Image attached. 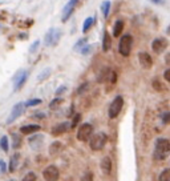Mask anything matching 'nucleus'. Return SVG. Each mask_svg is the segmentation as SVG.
<instances>
[{"label": "nucleus", "instance_id": "nucleus-1", "mask_svg": "<svg viewBox=\"0 0 170 181\" xmlns=\"http://www.w3.org/2000/svg\"><path fill=\"white\" fill-rule=\"evenodd\" d=\"M169 155H170V141L165 137L157 139L154 145V159L165 160Z\"/></svg>", "mask_w": 170, "mask_h": 181}, {"label": "nucleus", "instance_id": "nucleus-2", "mask_svg": "<svg viewBox=\"0 0 170 181\" xmlns=\"http://www.w3.org/2000/svg\"><path fill=\"white\" fill-rule=\"evenodd\" d=\"M108 141V136L105 132H97V133L92 135L91 139H89V147H91L92 151H101L104 149V147L106 145Z\"/></svg>", "mask_w": 170, "mask_h": 181}, {"label": "nucleus", "instance_id": "nucleus-3", "mask_svg": "<svg viewBox=\"0 0 170 181\" xmlns=\"http://www.w3.org/2000/svg\"><path fill=\"white\" fill-rule=\"evenodd\" d=\"M132 45H133V37L132 35H124L121 36L120 39V43H118V52L124 57H128L130 55V51H132Z\"/></svg>", "mask_w": 170, "mask_h": 181}, {"label": "nucleus", "instance_id": "nucleus-4", "mask_svg": "<svg viewBox=\"0 0 170 181\" xmlns=\"http://www.w3.org/2000/svg\"><path fill=\"white\" fill-rule=\"evenodd\" d=\"M122 107H124V99L122 96H117L114 97V100L110 103L109 105V109H108V115L110 119H116L117 116L120 115V112L122 111Z\"/></svg>", "mask_w": 170, "mask_h": 181}, {"label": "nucleus", "instance_id": "nucleus-5", "mask_svg": "<svg viewBox=\"0 0 170 181\" xmlns=\"http://www.w3.org/2000/svg\"><path fill=\"white\" fill-rule=\"evenodd\" d=\"M92 135H93L92 124L84 123V124H81V125L79 127V129H77V140H79V141H81V143L88 141V140L91 139Z\"/></svg>", "mask_w": 170, "mask_h": 181}, {"label": "nucleus", "instance_id": "nucleus-6", "mask_svg": "<svg viewBox=\"0 0 170 181\" xmlns=\"http://www.w3.org/2000/svg\"><path fill=\"white\" fill-rule=\"evenodd\" d=\"M25 104L24 103H17L16 105H14V108H12V111H11V113H10V116H8V119H7V121H6V124H12L15 121V120H17L20 116L21 115H24V112H25Z\"/></svg>", "mask_w": 170, "mask_h": 181}, {"label": "nucleus", "instance_id": "nucleus-7", "mask_svg": "<svg viewBox=\"0 0 170 181\" xmlns=\"http://www.w3.org/2000/svg\"><path fill=\"white\" fill-rule=\"evenodd\" d=\"M28 71H24V69H20L15 73L14 76V83H15V92L16 91H20L21 88L24 87V84L27 83L28 80Z\"/></svg>", "mask_w": 170, "mask_h": 181}, {"label": "nucleus", "instance_id": "nucleus-8", "mask_svg": "<svg viewBox=\"0 0 170 181\" xmlns=\"http://www.w3.org/2000/svg\"><path fill=\"white\" fill-rule=\"evenodd\" d=\"M43 177L45 181H59L60 179V171L55 165H48L43 171Z\"/></svg>", "mask_w": 170, "mask_h": 181}, {"label": "nucleus", "instance_id": "nucleus-9", "mask_svg": "<svg viewBox=\"0 0 170 181\" xmlns=\"http://www.w3.org/2000/svg\"><path fill=\"white\" fill-rule=\"evenodd\" d=\"M28 144H29V147L33 151L41 149V147H43V144H44V135L37 133V132H36V133H33L29 139H28Z\"/></svg>", "mask_w": 170, "mask_h": 181}, {"label": "nucleus", "instance_id": "nucleus-10", "mask_svg": "<svg viewBox=\"0 0 170 181\" xmlns=\"http://www.w3.org/2000/svg\"><path fill=\"white\" fill-rule=\"evenodd\" d=\"M168 45H169V43L165 37H157V39L153 40V43H152V48L156 53H162V52L168 48Z\"/></svg>", "mask_w": 170, "mask_h": 181}, {"label": "nucleus", "instance_id": "nucleus-11", "mask_svg": "<svg viewBox=\"0 0 170 181\" xmlns=\"http://www.w3.org/2000/svg\"><path fill=\"white\" fill-rule=\"evenodd\" d=\"M77 2L79 0H69V2L67 3V6L64 7V10H63V18H61L63 22H68V19H69L72 16V14H73Z\"/></svg>", "mask_w": 170, "mask_h": 181}, {"label": "nucleus", "instance_id": "nucleus-12", "mask_svg": "<svg viewBox=\"0 0 170 181\" xmlns=\"http://www.w3.org/2000/svg\"><path fill=\"white\" fill-rule=\"evenodd\" d=\"M69 129H71V123L69 121H64V123H60V124H57V125H55L53 128H52V135L53 136H60V135H64Z\"/></svg>", "mask_w": 170, "mask_h": 181}, {"label": "nucleus", "instance_id": "nucleus-13", "mask_svg": "<svg viewBox=\"0 0 170 181\" xmlns=\"http://www.w3.org/2000/svg\"><path fill=\"white\" fill-rule=\"evenodd\" d=\"M138 60H140L141 67L146 68V69L153 67V59H152V56L149 55L148 52H140L138 53Z\"/></svg>", "mask_w": 170, "mask_h": 181}, {"label": "nucleus", "instance_id": "nucleus-14", "mask_svg": "<svg viewBox=\"0 0 170 181\" xmlns=\"http://www.w3.org/2000/svg\"><path fill=\"white\" fill-rule=\"evenodd\" d=\"M41 129L39 124H27V125L20 127V133L21 135H33Z\"/></svg>", "mask_w": 170, "mask_h": 181}, {"label": "nucleus", "instance_id": "nucleus-15", "mask_svg": "<svg viewBox=\"0 0 170 181\" xmlns=\"http://www.w3.org/2000/svg\"><path fill=\"white\" fill-rule=\"evenodd\" d=\"M100 167H101V171H102L104 175H110V172H112V160H110V157H108V156L102 157V160H101V163H100Z\"/></svg>", "mask_w": 170, "mask_h": 181}, {"label": "nucleus", "instance_id": "nucleus-16", "mask_svg": "<svg viewBox=\"0 0 170 181\" xmlns=\"http://www.w3.org/2000/svg\"><path fill=\"white\" fill-rule=\"evenodd\" d=\"M19 159H20V155L16 153V155L12 156L11 160H10V163L7 164V165H8V171H10L11 173H14V172L16 171V168H17V165H19Z\"/></svg>", "mask_w": 170, "mask_h": 181}, {"label": "nucleus", "instance_id": "nucleus-17", "mask_svg": "<svg viewBox=\"0 0 170 181\" xmlns=\"http://www.w3.org/2000/svg\"><path fill=\"white\" fill-rule=\"evenodd\" d=\"M112 47V36L109 32H105L104 33V37H102V51L104 52H108Z\"/></svg>", "mask_w": 170, "mask_h": 181}, {"label": "nucleus", "instance_id": "nucleus-18", "mask_svg": "<svg viewBox=\"0 0 170 181\" xmlns=\"http://www.w3.org/2000/svg\"><path fill=\"white\" fill-rule=\"evenodd\" d=\"M122 31H124V22L122 20H117L114 23V27H113V36L118 37L122 33Z\"/></svg>", "mask_w": 170, "mask_h": 181}, {"label": "nucleus", "instance_id": "nucleus-19", "mask_svg": "<svg viewBox=\"0 0 170 181\" xmlns=\"http://www.w3.org/2000/svg\"><path fill=\"white\" fill-rule=\"evenodd\" d=\"M61 151H63V144L60 143V141H53V143L51 144V147H49V153H51L52 156L60 153Z\"/></svg>", "mask_w": 170, "mask_h": 181}, {"label": "nucleus", "instance_id": "nucleus-20", "mask_svg": "<svg viewBox=\"0 0 170 181\" xmlns=\"http://www.w3.org/2000/svg\"><path fill=\"white\" fill-rule=\"evenodd\" d=\"M0 149L3 152H8L10 151V140H8V136L4 135L0 137Z\"/></svg>", "mask_w": 170, "mask_h": 181}, {"label": "nucleus", "instance_id": "nucleus-21", "mask_svg": "<svg viewBox=\"0 0 170 181\" xmlns=\"http://www.w3.org/2000/svg\"><path fill=\"white\" fill-rule=\"evenodd\" d=\"M23 145V140H21V136L20 135H16L14 133L12 135V147H14V149H19L20 147Z\"/></svg>", "mask_w": 170, "mask_h": 181}, {"label": "nucleus", "instance_id": "nucleus-22", "mask_svg": "<svg viewBox=\"0 0 170 181\" xmlns=\"http://www.w3.org/2000/svg\"><path fill=\"white\" fill-rule=\"evenodd\" d=\"M109 72H110V69H109L108 67H104L102 69H101V72L99 73V79H97V81H99V83H104L105 80H108Z\"/></svg>", "mask_w": 170, "mask_h": 181}, {"label": "nucleus", "instance_id": "nucleus-23", "mask_svg": "<svg viewBox=\"0 0 170 181\" xmlns=\"http://www.w3.org/2000/svg\"><path fill=\"white\" fill-rule=\"evenodd\" d=\"M60 39H61V31L57 30V28H55L53 31V36H52V45L51 47H56L60 41Z\"/></svg>", "mask_w": 170, "mask_h": 181}, {"label": "nucleus", "instance_id": "nucleus-24", "mask_svg": "<svg viewBox=\"0 0 170 181\" xmlns=\"http://www.w3.org/2000/svg\"><path fill=\"white\" fill-rule=\"evenodd\" d=\"M101 11H102L104 18H108L109 12H110V2H109V0H105V2H102V4H101Z\"/></svg>", "mask_w": 170, "mask_h": 181}, {"label": "nucleus", "instance_id": "nucleus-25", "mask_svg": "<svg viewBox=\"0 0 170 181\" xmlns=\"http://www.w3.org/2000/svg\"><path fill=\"white\" fill-rule=\"evenodd\" d=\"M95 20H96V19L92 18V16H91V18H87V19H85L84 26H83V32H84V33H85V32H88V31L92 28L93 23H95Z\"/></svg>", "mask_w": 170, "mask_h": 181}, {"label": "nucleus", "instance_id": "nucleus-26", "mask_svg": "<svg viewBox=\"0 0 170 181\" xmlns=\"http://www.w3.org/2000/svg\"><path fill=\"white\" fill-rule=\"evenodd\" d=\"M158 181H170V168H165V169L161 172Z\"/></svg>", "mask_w": 170, "mask_h": 181}, {"label": "nucleus", "instance_id": "nucleus-27", "mask_svg": "<svg viewBox=\"0 0 170 181\" xmlns=\"http://www.w3.org/2000/svg\"><path fill=\"white\" fill-rule=\"evenodd\" d=\"M53 31H55V28H51V30L45 33V37H44V43H45L47 47H51V45H52V36H53Z\"/></svg>", "mask_w": 170, "mask_h": 181}, {"label": "nucleus", "instance_id": "nucleus-28", "mask_svg": "<svg viewBox=\"0 0 170 181\" xmlns=\"http://www.w3.org/2000/svg\"><path fill=\"white\" fill-rule=\"evenodd\" d=\"M64 103V99H61V97H56V99H53L52 101L49 103V108L51 109H57V108L61 105V104Z\"/></svg>", "mask_w": 170, "mask_h": 181}, {"label": "nucleus", "instance_id": "nucleus-29", "mask_svg": "<svg viewBox=\"0 0 170 181\" xmlns=\"http://www.w3.org/2000/svg\"><path fill=\"white\" fill-rule=\"evenodd\" d=\"M51 72H52V69L51 68H45V69H44L41 73H40L39 76H37V81L39 83H41V81H44V80H47L48 79V76L51 75Z\"/></svg>", "mask_w": 170, "mask_h": 181}, {"label": "nucleus", "instance_id": "nucleus-30", "mask_svg": "<svg viewBox=\"0 0 170 181\" xmlns=\"http://www.w3.org/2000/svg\"><path fill=\"white\" fill-rule=\"evenodd\" d=\"M153 88H154L157 92H164L165 91V85L160 81V80H157V79L153 80Z\"/></svg>", "mask_w": 170, "mask_h": 181}, {"label": "nucleus", "instance_id": "nucleus-31", "mask_svg": "<svg viewBox=\"0 0 170 181\" xmlns=\"http://www.w3.org/2000/svg\"><path fill=\"white\" fill-rule=\"evenodd\" d=\"M80 120H81V115L80 113H76L73 116V119H72V123H71V129H73V128L77 127V124L80 123Z\"/></svg>", "mask_w": 170, "mask_h": 181}, {"label": "nucleus", "instance_id": "nucleus-32", "mask_svg": "<svg viewBox=\"0 0 170 181\" xmlns=\"http://www.w3.org/2000/svg\"><path fill=\"white\" fill-rule=\"evenodd\" d=\"M92 49H93V44H85V45L81 48V49H80V52H81L83 55H89L92 52Z\"/></svg>", "mask_w": 170, "mask_h": 181}, {"label": "nucleus", "instance_id": "nucleus-33", "mask_svg": "<svg viewBox=\"0 0 170 181\" xmlns=\"http://www.w3.org/2000/svg\"><path fill=\"white\" fill-rule=\"evenodd\" d=\"M24 104H25V107H36V105H39V104H41V99H31Z\"/></svg>", "mask_w": 170, "mask_h": 181}, {"label": "nucleus", "instance_id": "nucleus-34", "mask_svg": "<svg viewBox=\"0 0 170 181\" xmlns=\"http://www.w3.org/2000/svg\"><path fill=\"white\" fill-rule=\"evenodd\" d=\"M87 41H88V40H87V37H85V39H80L79 41L75 44L73 49H75V51H80V49H81V48L85 45V44H87Z\"/></svg>", "mask_w": 170, "mask_h": 181}, {"label": "nucleus", "instance_id": "nucleus-35", "mask_svg": "<svg viewBox=\"0 0 170 181\" xmlns=\"http://www.w3.org/2000/svg\"><path fill=\"white\" fill-rule=\"evenodd\" d=\"M36 179H37V177H36V173H35V172H28V173L23 177L21 181H36Z\"/></svg>", "mask_w": 170, "mask_h": 181}, {"label": "nucleus", "instance_id": "nucleus-36", "mask_svg": "<svg viewBox=\"0 0 170 181\" xmlns=\"http://www.w3.org/2000/svg\"><path fill=\"white\" fill-rule=\"evenodd\" d=\"M7 171H8V165H7V163L4 161V160L0 159V175L7 173Z\"/></svg>", "mask_w": 170, "mask_h": 181}, {"label": "nucleus", "instance_id": "nucleus-37", "mask_svg": "<svg viewBox=\"0 0 170 181\" xmlns=\"http://www.w3.org/2000/svg\"><path fill=\"white\" fill-rule=\"evenodd\" d=\"M39 45H40V40H36V41L32 43V45L29 47V52H31V53H35V52L39 49Z\"/></svg>", "mask_w": 170, "mask_h": 181}, {"label": "nucleus", "instance_id": "nucleus-38", "mask_svg": "<svg viewBox=\"0 0 170 181\" xmlns=\"http://www.w3.org/2000/svg\"><path fill=\"white\" fill-rule=\"evenodd\" d=\"M108 80H109V81H110L112 84H114V83L117 81V73H116V72H114V71H110V72H109Z\"/></svg>", "mask_w": 170, "mask_h": 181}, {"label": "nucleus", "instance_id": "nucleus-39", "mask_svg": "<svg viewBox=\"0 0 170 181\" xmlns=\"http://www.w3.org/2000/svg\"><path fill=\"white\" fill-rule=\"evenodd\" d=\"M81 181H93V173L92 172H85L81 177Z\"/></svg>", "mask_w": 170, "mask_h": 181}, {"label": "nucleus", "instance_id": "nucleus-40", "mask_svg": "<svg viewBox=\"0 0 170 181\" xmlns=\"http://www.w3.org/2000/svg\"><path fill=\"white\" fill-rule=\"evenodd\" d=\"M161 119H162V123L164 124H170V111L169 112H165Z\"/></svg>", "mask_w": 170, "mask_h": 181}, {"label": "nucleus", "instance_id": "nucleus-41", "mask_svg": "<svg viewBox=\"0 0 170 181\" xmlns=\"http://www.w3.org/2000/svg\"><path fill=\"white\" fill-rule=\"evenodd\" d=\"M87 88H88V83H84V84H81V85L79 87V89H77V93H79V95H81L83 92H85V91H87Z\"/></svg>", "mask_w": 170, "mask_h": 181}, {"label": "nucleus", "instance_id": "nucleus-42", "mask_svg": "<svg viewBox=\"0 0 170 181\" xmlns=\"http://www.w3.org/2000/svg\"><path fill=\"white\" fill-rule=\"evenodd\" d=\"M64 92H67V87L65 85H61V87H59V89L56 91V95H61V93H64Z\"/></svg>", "mask_w": 170, "mask_h": 181}, {"label": "nucleus", "instance_id": "nucleus-43", "mask_svg": "<svg viewBox=\"0 0 170 181\" xmlns=\"http://www.w3.org/2000/svg\"><path fill=\"white\" fill-rule=\"evenodd\" d=\"M164 77H165V80H166V81L170 83V68H168V69L164 72Z\"/></svg>", "mask_w": 170, "mask_h": 181}, {"label": "nucleus", "instance_id": "nucleus-44", "mask_svg": "<svg viewBox=\"0 0 170 181\" xmlns=\"http://www.w3.org/2000/svg\"><path fill=\"white\" fill-rule=\"evenodd\" d=\"M45 117V113H35L33 115V119H44Z\"/></svg>", "mask_w": 170, "mask_h": 181}, {"label": "nucleus", "instance_id": "nucleus-45", "mask_svg": "<svg viewBox=\"0 0 170 181\" xmlns=\"http://www.w3.org/2000/svg\"><path fill=\"white\" fill-rule=\"evenodd\" d=\"M165 63H166V65L170 67V53H166V55H165Z\"/></svg>", "mask_w": 170, "mask_h": 181}, {"label": "nucleus", "instance_id": "nucleus-46", "mask_svg": "<svg viewBox=\"0 0 170 181\" xmlns=\"http://www.w3.org/2000/svg\"><path fill=\"white\" fill-rule=\"evenodd\" d=\"M152 3H154V4H164L165 3V0H150Z\"/></svg>", "mask_w": 170, "mask_h": 181}, {"label": "nucleus", "instance_id": "nucleus-47", "mask_svg": "<svg viewBox=\"0 0 170 181\" xmlns=\"http://www.w3.org/2000/svg\"><path fill=\"white\" fill-rule=\"evenodd\" d=\"M21 36H20V39H27L28 37V35H25V33H20Z\"/></svg>", "mask_w": 170, "mask_h": 181}, {"label": "nucleus", "instance_id": "nucleus-48", "mask_svg": "<svg viewBox=\"0 0 170 181\" xmlns=\"http://www.w3.org/2000/svg\"><path fill=\"white\" fill-rule=\"evenodd\" d=\"M168 32H169V33H170V27H169V28H168Z\"/></svg>", "mask_w": 170, "mask_h": 181}]
</instances>
